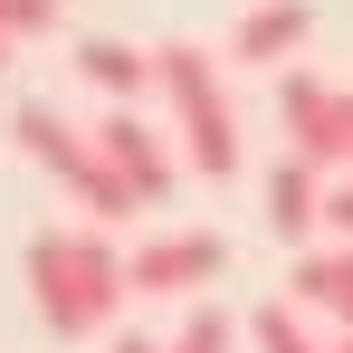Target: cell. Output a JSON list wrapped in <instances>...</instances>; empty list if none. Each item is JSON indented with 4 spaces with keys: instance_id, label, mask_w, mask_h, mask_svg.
<instances>
[{
    "instance_id": "cell-8",
    "label": "cell",
    "mask_w": 353,
    "mask_h": 353,
    "mask_svg": "<svg viewBox=\"0 0 353 353\" xmlns=\"http://www.w3.org/2000/svg\"><path fill=\"white\" fill-rule=\"evenodd\" d=\"M315 220H325V181H315V172L287 153V163L268 172V230H277L296 258H305V230H315Z\"/></svg>"
},
{
    "instance_id": "cell-11",
    "label": "cell",
    "mask_w": 353,
    "mask_h": 353,
    "mask_svg": "<svg viewBox=\"0 0 353 353\" xmlns=\"http://www.w3.org/2000/svg\"><path fill=\"white\" fill-rule=\"evenodd\" d=\"M248 344L258 353H325L305 325H296V305H258V315H248Z\"/></svg>"
},
{
    "instance_id": "cell-16",
    "label": "cell",
    "mask_w": 353,
    "mask_h": 353,
    "mask_svg": "<svg viewBox=\"0 0 353 353\" xmlns=\"http://www.w3.org/2000/svg\"><path fill=\"white\" fill-rule=\"evenodd\" d=\"M0 67H10V39H0Z\"/></svg>"
},
{
    "instance_id": "cell-12",
    "label": "cell",
    "mask_w": 353,
    "mask_h": 353,
    "mask_svg": "<svg viewBox=\"0 0 353 353\" xmlns=\"http://www.w3.org/2000/svg\"><path fill=\"white\" fill-rule=\"evenodd\" d=\"M163 353H230V315H220V305H191L181 334H172Z\"/></svg>"
},
{
    "instance_id": "cell-15",
    "label": "cell",
    "mask_w": 353,
    "mask_h": 353,
    "mask_svg": "<svg viewBox=\"0 0 353 353\" xmlns=\"http://www.w3.org/2000/svg\"><path fill=\"white\" fill-rule=\"evenodd\" d=\"M115 353H163V344H153V334H124V344H115Z\"/></svg>"
},
{
    "instance_id": "cell-6",
    "label": "cell",
    "mask_w": 353,
    "mask_h": 353,
    "mask_svg": "<svg viewBox=\"0 0 353 353\" xmlns=\"http://www.w3.org/2000/svg\"><path fill=\"white\" fill-rule=\"evenodd\" d=\"M86 143H96V153L115 163V181L134 191V201H172V153H163V134L134 115V105H115V115L86 134Z\"/></svg>"
},
{
    "instance_id": "cell-17",
    "label": "cell",
    "mask_w": 353,
    "mask_h": 353,
    "mask_svg": "<svg viewBox=\"0 0 353 353\" xmlns=\"http://www.w3.org/2000/svg\"><path fill=\"white\" fill-rule=\"evenodd\" d=\"M334 353H353V334H344V344H334Z\"/></svg>"
},
{
    "instance_id": "cell-2",
    "label": "cell",
    "mask_w": 353,
    "mask_h": 353,
    "mask_svg": "<svg viewBox=\"0 0 353 353\" xmlns=\"http://www.w3.org/2000/svg\"><path fill=\"white\" fill-rule=\"evenodd\" d=\"M153 86L172 96V124H181L191 172H201V181H230L239 172V115H230V86H220L210 48H163V58H153Z\"/></svg>"
},
{
    "instance_id": "cell-3",
    "label": "cell",
    "mask_w": 353,
    "mask_h": 353,
    "mask_svg": "<svg viewBox=\"0 0 353 353\" xmlns=\"http://www.w3.org/2000/svg\"><path fill=\"white\" fill-rule=\"evenodd\" d=\"M10 134H19V143H29V153H39V163H48V172H58L67 191L86 201V210H96V220H124V210H143V201L115 181V163H105V153H96V143H86L67 115H48V105H19V115H10Z\"/></svg>"
},
{
    "instance_id": "cell-14",
    "label": "cell",
    "mask_w": 353,
    "mask_h": 353,
    "mask_svg": "<svg viewBox=\"0 0 353 353\" xmlns=\"http://www.w3.org/2000/svg\"><path fill=\"white\" fill-rule=\"evenodd\" d=\"M325 230L353 248V181H334V191H325Z\"/></svg>"
},
{
    "instance_id": "cell-13",
    "label": "cell",
    "mask_w": 353,
    "mask_h": 353,
    "mask_svg": "<svg viewBox=\"0 0 353 353\" xmlns=\"http://www.w3.org/2000/svg\"><path fill=\"white\" fill-rule=\"evenodd\" d=\"M58 29V0H0V39L19 48V39H48Z\"/></svg>"
},
{
    "instance_id": "cell-1",
    "label": "cell",
    "mask_w": 353,
    "mask_h": 353,
    "mask_svg": "<svg viewBox=\"0 0 353 353\" xmlns=\"http://www.w3.org/2000/svg\"><path fill=\"white\" fill-rule=\"evenodd\" d=\"M29 296H39L48 334H96L134 287H124V258L96 230H48V239H29Z\"/></svg>"
},
{
    "instance_id": "cell-4",
    "label": "cell",
    "mask_w": 353,
    "mask_h": 353,
    "mask_svg": "<svg viewBox=\"0 0 353 353\" xmlns=\"http://www.w3.org/2000/svg\"><path fill=\"white\" fill-rule=\"evenodd\" d=\"M277 115H287V153L305 172H334L353 163V96L325 77H277Z\"/></svg>"
},
{
    "instance_id": "cell-10",
    "label": "cell",
    "mask_w": 353,
    "mask_h": 353,
    "mask_svg": "<svg viewBox=\"0 0 353 353\" xmlns=\"http://www.w3.org/2000/svg\"><path fill=\"white\" fill-rule=\"evenodd\" d=\"M77 67H86L115 105H134V96L153 86V58H143V48H124V39H86V48H77Z\"/></svg>"
},
{
    "instance_id": "cell-7",
    "label": "cell",
    "mask_w": 353,
    "mask_h": 353,
    "mask_svg": "<svg viewBox=\"0 0 353 353\" xmlns=\"http://www.w3.org/2000/svg\"><path fill=\"white\" fill-rule=\"evenodd\" d=\"M305 29H315V10H305V0H258V10L239 19L230 58H248V67H277V58H296V48H305Z\"/></svg>"
},
{
    "instance_id": "cell-5",
    "label": "cell",
    "mask_w": 353,
    "mask_h": 353,
    "mask_svg": "<svg viewBox=\"0 0 353 353\" xmlns=\"http://www.w3.org/2000/svg\"><path fill=\"white\" fill-rule=\"evenodd\" d=\"M220 268H230V248L210 230H153L134 258H124V287L134 296H181V287H210Z\"/></svg>"
},
{
    "instance_id": "cell-9",
    "label": "cell",
    "mask_w": 353,
    "mask_h": 353,
    "mask_svg": "<svg viewBox=\"0 0 353 353\" xmlns=\"http://www.w3.org/2000/svg\"><path fill=\"white\" fill-rule=\"evenodd\" d=\"M287 305H325V315H344L353 334V248H305L287 277Z\"/></svg>"
}]
</instances>
